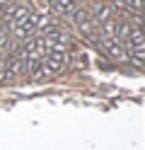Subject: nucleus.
<instances>
[{
  "label": "nucleus",
  "mask_w": 145,
  "mask_h": 150,
  "mask_svg": "<svg viewBox=\"0 0 145 150\" xmlns=\"http://www.w3.org/2000/svg\"><path fill=\"white\" fill-rule=\"evenodd\" d=\"M97 46L114 61H121V63L128 61V49H126V44L116 41L114 36H99V39H97Z\"/></svg>",
  "instance_id": "obj_1"
},
{
  "label": "nucleus",
  "mask_w": 145,
  "mask_h": 150,
  "mask_svg": "<svg viewBox=\"0 0 145 150\" xmlns=\"http://www.w3.org/2000/svg\"><path fill=\"white\" fill-rule=\"evenodd\" d=\"M92 20L97 22V27H99L102 22H106V20H111V7H109V5H99V7H94Z\"/></svg>",
  "instance_id": "obj_2"
}]
</instances>
